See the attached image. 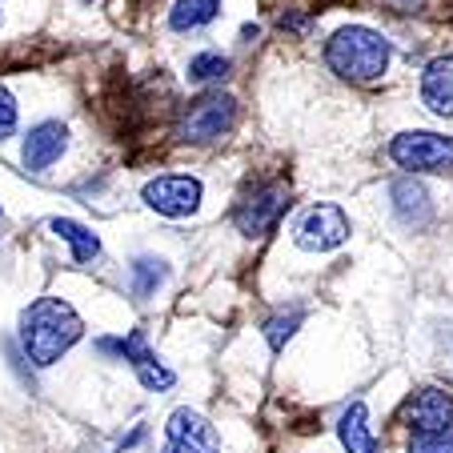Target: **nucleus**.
I'll return each instance as SVG.
<instances>
[{
	"mask_svg": "<svg viewBox=\"0 0 453 453\" xmlns=\"http://www.w3.org/2000/svg\"><path fill=\"white\" fill-rule=\"evenodd\" d=\"M88 4H93V0H88Z\"/></svg>",
	"mask_w": 453,
	"mask_h": 453,
	"instance_id": "23",
	"label": "nucleus"
},
{
	"mask_svg": "<svg viewBox=\"0 0 453 453\" xmlns=\"http://www.w3.org/2000/svg\"><path fill=\"white\" fill-rule=\"evenodd\" d=\"M137 377H141V385H145V389H169L173 381H177V377H173V369H165L161 361H145V365H137Z\"/></svg>",
	"mask_w": 453,
	"mask_h": 453,
	"instance_id": "19",
	"label": "nucleus"
},
{
	"mask_svg": "<svg viewBox=\"0 0 453 453\" xmlns=\"http://www.w3.org/2000/svg\"><path fill=\"white\" fill-rule=\"evenodd\" d=\"M201 180L197 177H157V180H149L145 185V205L153 209V213H161V217H188V213H197V205H201Z\"/></svg>",
	"mask_w": 453,
	"mask_h": 453,
	"instance_id": "6",
	"label": "nucleus"
},
{
	"mask_svg": "<svg viewBox=\"0 0 453 453\" xmlns=\"http://www.w3.org/2000/svg\"><path fill=\"white\" fill-rule=\"evenodd\" d=\"M69 149V128L60 120H41L25 133V145H20V161L28 173H44L60 161V153Z\"/></svg>",
	"mask_w": 453,
	"mask_h": 453,
	"instance_id": "8",
	"label": "nucleus"
},
{
	"mask_svg": "<svg viewBox=\"0 0 453 453\" xmlns=\"http://www.w3.org/2000/svg\"><path fill=\"white\" fill-rule=\"evenodd\" d=\"M389 157H394L402 169H410V173H441V169H453V137L413 128V133L394 137Z\"/></svg>",
	"mask_w": 453,
	"mask_h": 453,
	"instance_id": "5",
	"label": "nucleus"
},
{
	"mask_svg": "<svg viewBox=\"0 0 453 453\" xmlns=\"http://www.w3.org/2000/svg\"><path fill=\"white\" fill-rule=\"evenodd\" d=\"M225 77H229V57H221V52H201V57L188 60V81H197V85Z\"/></svg>",
	"mask_w": 453,
	"mask_h": 453,
	"instance_id": "17",
	"label": "nucleus"
},
{
	"mask_svg": "<svg viewBox=\"0 0 453 453\" xmlns=\"http://www.w3.org/2000/svg\"><path fill=\"white\" fill-rule=\"evenodd\" d=\"M389 57H394V44L365 25L337 28L326 44L329 69L342 81H349V85H373V81H381L385 69H389Z\"/></svg>",
	"mask_w": 453,
	"mask_h": 453,
	"instance_id": "2",
	"label": "nucleus"
},
{
	"mask_svg": "<svg viewBox=\"0 0 453 453\" xmlns=\"http://www.w3.org/2000/svg\"><path fill=\"white\" fill-rule=\"evenodd\" d=\"M289 205H293L289 188H285L281 180H265V185H253L245 197L237 201L233 221H237V229L245 233V237H265V233L281 221V213Z\"/></svg>",
	"mask_w": 453,
	"mask_h": 453,
	"instance_id": "4",
	"label": "nucleus"
},
{
	"mask_svg": "<svg viewBox=\"0 0 453 453\" xmlns=\"http://www.w3.org/2000/svg\"><path fill=\"white\" fill-rule=\"evenodd\" d=\"M165 429H169V441H177V445H188V449H197V453H221L217 429L193 410H177Z\"/></svg>",
	"mask_w": 453,
	"mask_h": 453,
	"instance_id": "10",
	"label": "nucleus"
},
{
	"mask_svg": "<svg viewBox=\"0 0 453 453\" xmlns=\"http://www.w3.org/2000/svg\"><path fill=\"white\" fill-rule=\"evenodd\" d=\"M402 421L413 429V434H441V429H453V397L445 389H421L405 402Z\"/></svg>",
	"mask_w": 453,
	"mask_h": 453,
	"instance_id": "9",
	"label": "nucleus"
},
{
	"mask_svg": "<svg viewBox=\"0 0 453 453\" xmlns=\"http://www.w3.org/2000/svg\"><path fill=\"white\" fill-rule=\"evenodd\" d=\"M349 241V217L337 205H317L301 217L297 225V245L305 253H329V249Z\"/></svg>",
	"mask_w": 453,
	"mask_h": 453,
	"instance_id": "7",
	"label": "nucleus"
},
{
	"mask_svg": "<svg viewBox=\"0 0 453 453\" xmlns=\"http://www.w3.org/2000/svg\"><path fill=\"white\" fill-rule=\"evenodd\" d=\"M410 453H453V429H441V434H413Z\"/></svg>",
	"mask_w": 453,
	"mask_h": 453,
	"instance_id": "18",
	"label": "nucleus"
},
{
	"mask_svg": "<svg viewBox=\"0 0 453 453\" xmlns=\"http://www.w3.org/2000/svg\"><path fill=\"white\" fill-rule=\"evenodd\" d=\"M389 197H394V209H397V217H402L405 225H426L429 221V193L413 177L394 180Z\"/></svg>",
	"mask_w": 453,
	"mask_h": 453,
	"instance_id": "13",
	"label": "nucleus"
},
{
	"mask_svg": "<svg viewBox=\"0 0 453 453\" xmlns=\"http://www.w3.org/2000/svg\"><path fill=\"white\" fill-rule=\"evenodd\" d=\"M165 453H197V449H188V445H177V441H169V449Z\"/></svg>",
	"mask_w": 453,
	"mask_h": 453,
	"instance_id": "22",
	"label": "nucleus"
},
{
	"mask_svg": "<svg viewBox=\"0 0 453 453\" xmlns=\"http://www.w3.org/2000/svg\"><path fill=\"white\" fill-rule=\"evenodd\" d=\"M217 12H221V0H177L169 12V25L177 33H188V28H205Z\"/></svg>",
	"mask_w": 453,
	"mask_h": 453,
	"instance_id": "15",
	"label": "nucleus"
},
{
	"mask_svg": "<svg viewBox=\"0 0 453 453\" xmlns=\"http://www.w3.org/2000/svg\"><path fill=\"white\" fill-rule=\"evenodd\" d=\"M233 125H237V101L217 88V93H201L197 101L185 104L177 120V137L188 145H209V141H221Z\"/></svg>",
	"mask_w": 453,
	"mask_h": 453,
	"instance_id": "3",
	"label": "nucleus"
},
{
	"mask_svg": "<svg viewBox=\"0 0 453 453\" xmlns=\"http://www.w3.org/2000/svg\"><path fill=\"white\" fill-rule=\"evenodd\" d=\"M49 229L57 233L60 241H69V245H73V261H77V265H88V261H96V257H101V241H96V233L85 229L81 221H69V217H52Z\"/></svg>",
	"mask_w": 453,
	"mask_h": 453,
	"instance_id": "14",
	"label": "nucleus"
},
{
	"mask_svg": "<svg viewBox=\"0 0 453 453\" xmlns=\"http://www.w3.org/2000/svg\"><path fill=\"white\" fill-rule=\"evenodd\" d=\"M165 277H169V269H165V261H157V257H137V261H133V293H137V297H153Z\"/></svg>",
	"mask_w": 453,
	"mask_h": 453,
	"instance_id": "16",
	"label": "nucleus"
},
{
	"mask_svg": "<svg viewBox=\"0 0 453 453\" xmlns=\"http://www.w3.org/2000/svg\"><path fill=\"white\" fill-rule=\"evenodd\" d=\"M301 326V313H289V317H273V321H269L265 326V337H269V345H273V349H281L285 342H289L293 337V329Z\"/></svg>",
	"mask_w": 453,
	"mask_h": 453,
	"instance_id": "20",
	"label": "nucleus"
},
{
	"mask_svg": "<svg viewBox=\"0 0 453 453\" xmlns=\"http://www.w3.org/2000/svg\"><path fill=\"white\" fill-rule=\"evenodd\" d=\"M17 133V101H12V93L4 85H0V141L12 137Z\"/></svg>",
	"mask_w": 453,
	"mask_h": 453,
	"instance_id": "21",
	"label": "nucleus"
},
{
	"mask_svg": "<svg viewBox=\"0 0 453 453\" xmlns=\"http://www.w3.org/2000/svg\"><path fill=\"white\" fill-rule=\"evenodd\" d=\"M337 437H342L345 453H377L373 429H369V410L361 402H353L349 410L342 413V426H337Z\"/></svg>",
	"mask_w": 453,
	"mask_h": 453,
	"instance_id": "12",
	"label": "nucleus"
},
{
	"mask_svg": "<svg viewBox=\"0 0 453 453\" xmlns=\"http://www.w3.org/2000/svg\"><path fill=\"white\" fill-rule=\"evenodd\" d=\"M85 334V321L77 317V309L60 297H36L33 305L20 313V342L33 365L49 369L57 365L73 345Z\"/></svg>",
	"mask_w": 453,
	"mask_h": 453,
	"instance_id": "1",
	"label": "nucleus"
},
{
	"mask_svg": "<svg viewBox=\"0 0 453 453\" xmlns=\"http://www.w3.org/2000/svg\"><path fill=\"white\" fill-rule=\"evenodd\" d=\"M421 101L437 117H453V57H437L421 73Z\"/></svg>",
	"mask_w": 453,
	"mask_h": 453,
	"instance_id": "11",
	"label": "nucleus"
}]
</instances>
